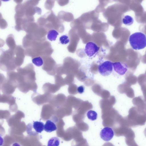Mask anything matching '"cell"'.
Masks as SVG:
<instances>
[{
  "label": "cell",
  "instance_id": "obj_1",
  "mask_svg": "<svg viewBox=\"0 0 146 146\" xmlns=\"http://www.w3.org/2000/svg\"><path fill=\"white\" fill-rule=\"evenodd\" d=\"M14 50L0 49V68L3 71H14L17 68Z\"/></svg>",
  "mask_w": 146,
  "mask_h": 146
},
{
  "label": "cell",
  "instance_id": "obj_2",
  "mask_svg": "<svg viewBox=\"0 0 146 146\" xmlns=\"http://www.w3.org/2000/svg\"><path fill=\"white\" fill-rule=\"evenodd\" d=\"M37 22L39 25L53 27L63 26L62 24L63 22L56 16L53 11L50 10L39 17Z\"/></svg>",
  "mask_w": 146,
  "mask_h": 146
},
{
  "label": "cell",
  "instance_id": "obj_3",
  "mask_svg": "<svg viewBox=\"0 0 146 146\" xmlns=\"http://www.w3.org/2000/svg\"><path fill=\"white\" fill-rule=\"evenodd\" d=\"M129 41L132 48L135 50H139L145 48L146 46L145 35L141 32H137L131 35Z\"/></svg>",
  "mask_w": 146,
  "mask_h": 146
},
{
  "label": "cell",
  "instance_id": "obj_4",
  "mask_svg": "<svg viewBox=\"0 0 146 146\" xmlns=\"http://www.w3.org/2000/svg\"><path fill=\"white\" fill-rule=\"evenodd\" d=\"M113 68V63L111 61H107L99 65V72L103 76H108L112 72Z\"/></svg>",
  "mask_w": 146,
  "mask_h": 146
},
{
  "label": "cell",
  "instance_id": "obj_5",
  "mask_svg": "<svg viewBox=\"0 0 146 146\" xmlns=\"http://www.w3.org/2000/svg\"><path fill=\"white\" fill-rule=\"evenodd\" d=\"M16 64L17 68L20 67L23 62L25 54L24 50L21 45L16 46L15 50Z\"/></svg>",
  "mask_w": 146,
  "mask_h": 146
},
{
  "label": "cell",
  "instance_id": "obj_6",
  "mask_svg": "<svg viewBox=\"0 0 146 146\" xmlns=\"http://www.w3.org/2000/svg\"><path fill=\"white\" fill-rule=\"evenodd\" d=\"M100 47L95 43L89 42L86 45L84 51L86 54L89 57L92 56L99 51Z\"/></svg>",
  "mask_w": 146,
  "mask_h": 146
},
{
  "label": "cell",
  "instance_id": "obj_7",
  "mask_svg": "<svg viewBox=\"0 0 146 146\" xmlns=\"http://www.w3.org/2000/svg\"><path fill=\"white\" fill-rule=\"evenodd\" d=\"M100 135L103 140L106 141H108L113 137L114 135L113 131L112 129L110 127H105L101 130Z\"/></svg>",
  "mask_w": 146,
  "mask_h": 146
},
{
  "label": "cell",
  "instance_id": "obj_8",
  "mask_svg": "<svg viewBox=\"0 0 146 146\" xmlns=\"http://www.w3.org/2000/svg\"><path fill=\"white\" fill-rule=\"evenodd\" d=\"M113 66L115 71L119 74H124L127 70V66L124 62H116L113 63Z\"/></svg>",
  "mask_w": 146,
  "mask_h": 146
},
{
  "label": "cell",
  "instance_id": "obj_9",
  "mask_svg": "<svg viewBox=\"0 0 146 146\" xmlns=\"http://www.w3.org/2000/svg\"><path fill=\"white\" fill-rule=\"evenodd\" d=\"M58 17L63 22H70L74 19L73 15L71 13L64 11H61L58 15Z\"/></svg>",
  "mask_w": 146,
  "mask_h": 146
},
{
  "label": "cell",
  "instance_id": "obj_10",
  "mask_svg": "<svg viewBox=\"0 0 146 146\" xmlns=\"http://www.w3.org/2000/svg\"><path fill=\"white\" fill-rule=\"evenodd\" d=\"M57 128L55 124L50 120L46 121L45 124L44 125V129L48 132H51L56 130Z\"/></svg>",
  "mask_w": 146,
  "mask_h": 146
},
{
  "label": "cell",
  "instance_id": "obj_11",
  "mask_svg": "<svg viewBox=\"0 0 146 146\" xmlns=\"http://www.w3.org/2000/svg\"><path fill=\"white\" fill-rule=\"evenodd\" d=\"M6 42L9 49L15 50L17 45L16 44L14 36L13 35L10 34L7 36L6 39Z\"/></svg>",
  "mask_w": 146,
  "mask_h": 146
},
{
  "label": "cell",
  "instance_id": "obj_12",
  "mask_svg": "<svg viewBox=\"0 0 146 146\" xmlns=\"http://www.w3.org/2000/svg\"><path fill=\"white\" fill-rule=\"evenodd\" d=\"M33 127L36 132L41 133L44 129V124L40 121H34Z\"/></svg>",
  "mask_w": 146,
  "mask_h": 146
},
{
  "label": "cell",
  "instance_id": "obj_13",
  "mask_svg": "<svg viewBox=\"0 0 146 146\" xmlns=\"http://www.w3.org/2000/svg\"><path fill=\"white\" fill-rule=\"evenodd\" d=\"M58 35V33L56 30L51 29L48 31L47 37L50 41L55 40Z\"/></svg>",
  "mask_w": 146,
  "mask_h": 146
},
{
  "label": "cell",
  "instance_id": "obj_14",
  "mask_svg": "<svg viewBox=\"0 0 146 146\" xmlns=\"http://www.w3.org/2000/svg\"><path fill=\"white\" fill-rule=\"evenodd\" d=\"M122 21L123 24L125 25L130 26L133 24V19L130 16L127 15L123 17L122 18Z\"/></svg>",
  "mask_w": 146,
  "mask_h": 146
},
{
  "label": "cell",
  "instance_id": "obj_15",
  "mask_svg": "<svg viewBox=\"0 0 146 146\" xmlns=\"http://www.w3.org/2000/svg\"><path fill=\"white\" fill-rule=\"evenodd\" d=\"M60 144V140L58 138L54 137L50 138L48 141V146H58Z\"/></svg>",
  "mask_w": 146,
  "mask_h": 146
},
{
  "label": "cell",
  "instance_id": "obj_16",
  "mask_svg": "<svg viewBox=\"0 0 146 146\" xmlns=\"http://www.w3.org/2000/svg\"><path fill=\"white\" fill-rule=\"evenodd\" d=\"M87 115L88 118L91 120H96L97 117V113L95 111L90 110L87 113Z\"/></svg>",
  "mask_w": 146,
  "mask_h": 146
},
{
  "label": "cell",
  "instance_id": "obj_17",
  "mask_svg": "<svg viewBox=\"0 0 146 146\" xmlns=\"http://www.w3.org/2000/svg\"><path fill=\"white\" fill-rule=\"evenodd\" d=\"M56 0H46L44 3V6L46 9L51 10L54 5Z\"/></svg>",
  "mask_w": 146,
  "mask_h": 146
},
{
  "label": "cell",
  "instance_id": "obj_18",
  "mask_svg": "<svg viewBox=\"0 0 146 146\" xmlns=\"http://www.w3.org/2000/svg\"><path fill=\"white\" fill-rule=\"evenodd\" d=\"M32 61L33 63L37 66H40L43 64V60L40 57L34 58L32 59Z\"/></svg>",
  "mask_w": 146,
  "mask_h": 146
},
{
  "label": "cell",
  "instance_id": "obj_19",
  "mask_svg": "<svg viewBox=\"0 0 146 146\" xmlns=\"http://www.w3.org/2000/svg\"><path fill=\"white\" fill-rule=\"evenodd\" d=\"M59 40L60 42L63 44H67L70 41L68 36L66 35L61 36Z\"/></svg>",
  "mask_w": 146,
  "mask_h": 146
},
{
  "label": "cell",
  "instance_id": "obj_20",
  "mask_svg": "<svg viewBox=\"0 0 146 146\" xmlns=\"http://www.w3.org/2000/svg\"><path fill=\"white\" fill-rule=\"evenodd\" d=\"M58 4L61 6H63L67 4L69 2V0H56Z\"/></svg>",
  "mask_w": 146,
  "mask_h": 146
},
{
  "label": "cell",
  "instance_id": "obj_21",
  "mask_svg": "<svg viewBox=\"0 0 146 146\" xmlns=\"http://www.w3.org/2000/svg\"><path fill=\"white\" fill-rule=\"evenodd\" d=\"M85 88L83 86H80L77 88L78 92L80 94H82L84 91Z\"/></svg>",
  "mask_w": 146,
  "mask_h": 146
},
{
  "label": "cell",
  "instance_id": "obj_22",
  "mask_svg": "<svg viewBox=\"0 0 146 146\" xmlns=\"http://www.w3.org/2000/svg\"><path fill=\"white\" fill-rule=\"evenodd\" d=\"M4 143V139L0 135V146L2 145Z\"/></svg>",
  "mask_w": 146,
  "mask_h": 146
},
{
  "label": "cell",
  "instance_id": "obj_23",
  "mask_svg": "<svg viewBox=\"0 0 146 146\" xmlns=\"http://www.w3.org/2000/svg\"><path fill=\"white\" fill-rule=\"evenodd\" d=\"M4 77V75L3 74L0 73V78H3Z\"/></svg>",
  "mask_w": 146,
  "mask_h": 146
},
{
  "label": "cell",
  "instance_id": "obj_24",
  "mask_svg": "<svg viewBox=\"0 0 146 146\" xmlns=\"http://www.w3.org/2000/svg\"><path fill=\"white\" fill-rule=\"evenodd\" d=\"M1 1L3 2H7L9 1L10 0H1Z\"/></svg>",
  "mask_w": 146,
  "mask_h": 146
}]
</instances>
